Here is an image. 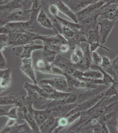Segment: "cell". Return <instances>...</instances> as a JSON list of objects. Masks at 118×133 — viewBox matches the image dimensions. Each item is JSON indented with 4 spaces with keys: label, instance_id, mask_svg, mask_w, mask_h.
I'll return each mask as SVG.
<instances>
[{
    "label": "cell",
    "instance_id": "17",
    "mask_svg": "<svg viewBox=\"0 0 118 133\" xmlns=\"http://www.w3.org/2000/svg\"><path fill=\"white\" fill-rule=\"evenodd\" d=\"M100 1V0H70L67 4L74 12L77 13L90 5Z\"/></svg>",
    "mask_w": 118,
    "mask_h": 133
},
{
    "label": "cell",
    "instance_id": "8",
    "mask_svg": "<svg viewBox=\"0 0 118 133\" xmlns=\"http://www.w3.org/2000/svg\"><path fill=\"white\" fill-rule=\"evenodd\" d=\"M34 0H12L1 5V12H10L17 9H30Z\"/></svg>",
    "mask_w": 118,
    "mask_h": 133
},
{
    "label": "cell",
    "instance_id": "5",
    "mask_svg": "<svg viewBox=\"0 0 118 133\" xmlns=\"http://www.w3.org/2000/svg\"><path fill=\"white\" fill-rule=\"evenodd\" d=\"M31 105H33L28 103L18 108V119L25 120L32 128L34 133H41L39 127L37 124L33 113L30 109Z\"/></svg>",
    "mask_w": 118,
    "mask_h": 133
},
{
    "label": "cell",
    "instance_id": "11",
    "mask_svg": "<svg viewBox=\"0 0 118 133\" xmlns=\"http://www.w3.org/2000/svg\"><path fill=\"white\" fill-rule=\"evenodd\" d=\"M37 84L46 83L50 85L54 89L61 92H66L68 89V85L66 79L64 78H52L40 80Z\"/></svg>",
    "mask_w": 118,
    "mask_h": 133
},
{
    "label": "cell",
    "instance_id": "21",
    "mask_svg": "<svg viewBox=\"0 0 118 133\" xmlns=\"http://www.w3.org/2000/svg\"><path fill=\"white\" fill-rule=\"evenodd\" d=\"M67 40L71 49H74L76 46L82 43H88L87 35L80 30H76L73 37Z\"/></svg>",
    "mask_w": 118,
    "mask_h": 133
},
{
    "label": "cell",
    "instance_id": "46",
    "mask_svg": "<svg viewBox=\"0 0 118 133\" xmlns=\"http://www.w3.org/2000/svg\"><path fill=\"white\" fill-rule=\"evenodd\" d=\"M70 49V46L68 43L62 44L60 47V53H66L69 51Z\"/></svg>",
    "mask_w": 118,
    "mask_h": 133
},
{
    "label": "cell",
    "instance_id": "36",
    "mask_svg": "<svg viewBox=\"0 0 118 133\" xmlns=\"http://www.w3.org/2000/svg\"><path fill=\"white\" fill-rule=\"evenodd\" d=\"M75 30H74L66 26H63L62 35H63L66 39H68L73 37Z\"/></svg>",
    "mask_w": 118,
    "mask_h": 133
},
{
    "label": "cell",
    "instance_id": "16",
    "mask_svg": "<svg viewBox=\"0 0 118 133\" xmlns=\"http://www.w3.org/2000/svg\"><path fill=\"white\" fill-rule=\"evenodd\" d=\"M12 72L10 68L0 70L1 93L10 87L12 83Z\"/></svg>",
    "mask_w": 118,
    "mask_h": 133
},
{
    "label": "cell",
    "instance_id": "1",
    "mask_svg": "<svg viewBox=\"0 0 118 133\" xmlns=\"http://www.w3.org/2000/svg\"><path fill=\"white\" fill-rule=\"evenodd\" d=\"M36 40H40L43 42V49L55 51L59 54L62 44L68 43L64 36L59 33L54 35H42L37 33L34 38V41Z\"/></svg>",
    "mask_w": 118,
    "mask_h": 133
},
{
    "label": "cell",
    "instance_id": "2",
    "mask_svg": "<svg viewBox=\"0 0 118 133\" xmlns=\"http://www.w3.org/2000/svg\"><path fill=\"white\" fill-rule=\"evenodd\" d=\"M31 14L30 9H17L10 12H1L0 25L14 22L28 21Z\"/></svg>",
    "mask_w": 118,
    "mask_h": 133
},
{
    "label": "cell",
    "instance_id": "45",
    "mask_svg": "<svg viewBox=\"0 0 118 133\" xmlns=\"http://www.w3.org/2000/svg\"><path fill=\"white\" fill-rule=\"evenodd\" d=\"M18 120V119L13 118H9L4 128H11L13 127L14 125H17Z\"/></svg>",
    "mask_w": 118,
    "mask_h": 133
},
{
    "label": "cell",
    "instance_id": "50",
    "mask_svg": "<svg viewBox=\"0 0 118 133\" xmlns=\"http://www.w3.org/2000/svg\"><path fill=\"white\" fill-rule=\"evenodd\" d=\"M105 1H114V0H105Z\"/></svg>",
    "mask_w": 118,
    "mask_h": 133
},
{
    "label": "cell",
    "instance_id": "15",
    "mask_svg": "<svg viewBox=\"0 0 118 133\" xmlns=\"http://www.w3.org/2000/svg\"><path fill=\"white\" fill-rule=\"evenodd\" d=\"M72 76L77 79H79L81 77H84L95 79H102L103 77L102 73L100 71L92 69L85 71L76 69Z\"/></svg>",
    "mask_w": 118,
    "mask_h": 133
},
{
    "label": "cell",
    "instance_id": "3",
    "mask_svg": "<svg viewBox=\"0 0 118 133\" xmlns=\"http://www.w3.org/2000/svg\"><path fill=\"white\" fill-rule=\"evenodd\" d=\"M104 5L78 22L80 30L87 35L90 31L99 27V17L100 16Z\"/></svg>",
    "mask_w": 118,
    "mask_h": 133
},
{
    "label": "cell",
    "instance_id": "27",
    "mask_svg": "<svg viewBox=\"0 0 118 133\" xmlns=\"http://www.w3.org/2000/svg\"><path fill=\"white\" fill-rule=\"evenodd\" d=\"M23 50L20 55L22 59L32 58V54L34 51L44 49L43 45H39L34 43H30L22 46Z\"/></svg>",
    "mask_w": 118,
    "mask_h": 133
},
{
    "label": "cell",
    "instance_id": "4",
    "mask_svg": "<svg viewBox=\"0 0 118 133\" xmlns=\"http://www.w3.org/2000/svg\"><path fill=\"white\" fill-rule=\"evenodd\" d=\"M23 88L27 92V97H25V105L31 103L34 108H40L48 102L49 100L41 96L27 82L24 83Z\"/></svg>",
    "mask_w": 118,
    "mask_h": 133
},
{
    "label": "cell",
    "instance_id": "20",
    "mask_svg": "<svg viewBox=\"0 0 118 133\" xmlns=\"http://www.w3.org/2000/svg\"><path fill=\"white\" fill-rule=\"evenodd\" d=\"M37 33L33 32V31H28L24 32L17 39V41L12 44L11 48L22 46L27 44L34 43V38L36 36Z\"/></svg>",
    "mask_w": 118,
    "mask_h": 133
},
{
    "label": "cell",
    "instance_id": "33",
    "mask_svg": "<svg viewBox=\"0 0 118 133\" xmlns=\"http://www.w3.org/2000/svg\"><path fill=\"white\" fill-rule=\"evenodd\" d=\"M43 56L44 59L47 63L52 64V62L54 61L56 56L59 53H57L55 51L46 49H43Z\"/></svg>",
    "mask_w": 118,
    "mask_h": 133
},
{
    "label": "cell",
    "instance_id": "6",
    "mask_svg": "<svg viewBox=\"0 0 118 133\" xmlns=\"http://www.w3.org/2000/svg\"><path fill=\"white\" fill-rule=\"evenodd\" d=\"M0 29L1 33L7 34L10 31L24 32L28 31H33V28L29 21L9 22L1 26Z\"/></svg>",
    "mask_w": 118,
    "mask_h": 133
},
{
    "label": "cell",
    "instance_id": "48",
    "mask_svg": "<svg viewBox=\"0 0 118 133\" xmlns=\"http://www.w3.org/2000/svg\"><path fill=\"white\" fill-rule=\"evenodd\" d=\"M115 126L116 127L117 130V131L118 132V115H117V117L116 123V125Z\"/></svg>",
    "mask_w": 118,
    "mask_h": 133
},
{
    "label": "cell",
    "instance_id": "26",
    "mask_svg": "<svg viewBox=\"0 0 118 133\" xmlns=\"http://www.w3.org/2000/svg\"><path fill=\"white\" fill-rule=\"evenodd\" d=\"M79 46L82 49L84 53V71L90 69L92 64L91 52L90 49V45L89 43L83 42Z\"/></svg>",
    "mask_w": 118,
    "mask_h": 133
},
{
    "label": "cell",
    "instance_id": "18",
    "mask_svg": "<svg viewBox=\"0 0 118 133\" xmlns=\"http://www.w3.org/2000/svg\"><path fill=\"white\" fill-rule=\"evenodd\" d=\"M30 109L39 127L52 114L51 110L47 108L43 110H36L33 105H31Z\"/></svg>",
    "mask_w": 118,
    "mask_h": 133
},
{
    "label": "cell",
    "instance_id": "47",
    "mask_svg": "<svg viewBox=\"0 0 118 133\" xmlns=\"http://www.w3.org/2000/svg\"><path fill=\"white\" fill-rule=\"evenodd\" d=\"M42 3V8L45 12L48 10V7L50 5V0H41Z\"/></svg>",
    "mask_w": 118,
    "mask_h": 133
},
{
    "label": "cell",
    "instance_id": "7",
    "mask_svg": "<svg viewBox=\"0 0 118 133\" xmlns=\"http://www.w3.org/2000/svg\"><path fill=\"white\" fill-rule=\"evenodd\" d=\"M52 64L61 69L65 74L72 76L77 69L76 66L73 64L70 60L62 56L60 53L57 54Z\"/></svg>",
    "mask_w": 118,
    "mask_h": 133
},
{
    "label": "cell",
    "instance_id": "41",
    "mask_svg": "<svg viewBox=\"0 0 118 133\" xmlns=\"http://www.w3.org/2000/svg\"><path fill=\"white\" fill-rule=\"evenodd\" d=\"M90 45V49L91 52H93V51H96V50L99 48H101L107 51H110V50L107 47L104 46L103 45H102L100 42H96L92 43V44H89Z\"/></svg>",
    "mask_w": 118,
    "mask_h": 133
},
{
    "label": "cell",
    "instance_id": "39",
    "mask_svg": "<svg viewBox=\"0 0 118 133\" xmlns=\"http://www.w3.org/2000/svg\"><path fill=\"white\" fill-rule=\"evenodd\" d=\"M4 116L7 117L8 118L18 119V107L17 106H14L9 112L5 114Z\"/></svg>",
    "mask_w": 118,
    "mask_h": 133
},
{
    "label": "cell",
    "instance_id": "12",
    "mask_svg": "<svg viewBox=\"0 0 118 133\" xmlns=\"http://www.w3.org/2000/svg\"><path fill=\"white\" fill-rule=\"evenodd\" d=\"M25 97L14 92L1 96L0 104L15 105L18 108L25 105Z\"/></svg>",
    "mask_w": 118,
    "mask_h": 133
},
{
    "label": "cell",
    "instance_id": "32",
    "mask_svg": "<svg viewBox=\"0 0 118 133\" xmlns=\"http://www.w3.org/2000/svg\"><path fill=\"white\" fill-rule=\"evenodd\" d=\"M56 17L63 26L70 28L74 30H80V26L79 23H76L73 21H67L65 19L60 17L58 15L56 16Z\"/></svg>",
    "mask_w": 118,
    "mask_h": 133
},
{
    "label": "cell",
    "instance_id": "10",
    "mask_svg": "<svg viewBox=\"0 0 118 133\" xmlns=\"http://www.w3.org/2000/svg\"><path fill=\"white\" fill-rule=\"evenodd\" d=\"M115 2L106 3L99 17L115 22L118 21V3H115Z\"/></svg>",
    "mask_w": 118,
    "mask_h": 133
},
{
    "label": "cell",
    "instance_id": "30",
    "mask_svg": "<svg viewBox=\"0 0 118 133\" xmlns=\"http://www.w3.org/2000/svg\"><path fill=\"white\" fill-rule=\"evenodd\" d=\"M90 69L99 70L102 73L103 76L102 80L105 83V85H109V84H112L115 82V80L113 78L107 71H105V70L102 68L100 66H97L92 64L90 67Z\"/></svg>",
    "mask_w": 118,
    "mask_h": 133
},
{
    "label": "cell",
    "instance_id": "22",
    "mask_svg": "<svg viewBox=\"0 0 118 133\" xmlns=\"http://www.w3.org/2000/svg\"><path fill=\"white\" fill-rule=\"evenodd\" d=\"M60 12L70 18L72 21L76 23H78L76 14L72 10L70 7L64 2L62 0H58L56 4Z\"/></svg>",
    "mask_w": 118,
    "mask_h": 133
},
{
    "label": "cell",
    "instance_id": "29",
    "mask_svg": "<svg viewBox=\"0 0 118 133\" xmlns=\"http://www.w3.org/2000/svg\"><path fill=\"white\" fill-rule=\"evenodd\" d=\"M52 64H49L43 59L37 60L35 64V68L38 71L45 74L52 75Z\"/></svg>",
    "mask_w": 118,
    "mask_h": 133
},
{
    "label": "cell",
    "instance_id": "35",
    "mask_svg": "<svg viewBox=\"0 0 118 133\" xmlns=\"http://www.w3.org/2000/svg\"><path fill=\"white\" fill-rule=\"evenodd\" d=\"M22 32L10 31L7 33L9 41V47H12V44L17 41V39L20 37L22 33Z\"/></svg>",
    "mask_w": 118,
    "mask_h": 133
},
{
    "label": "cell",
    "instance_id": "23",
    "mask_svg": "<svg viewBox=\"0 0 118 133\" xmlns=\"http://www.w3.org/2000/svg\"><path fill=\"white\" fill-rule=\"evenodd\" d=\"M33 130L26 122L23 124H17L11 128H3L1 133H32Z\"/></svg>",
    "mask_w": 118,
    "mask_h": 133
},
{
    "label": "cell",
    "instance_id": "31",
    "mask_svg": "<svg viewBox=\"0 0 118 133\" xmlns=\"http://www.w3.org/2000/svg\"><path fill=\"white\" fill-rule=\"evenodd\" d=\"M87 35L88 43L89 44L100 42V37L99 31V27L94 29L90 31Z\"/></svg>",
    "mask_w": 118,
    "mask_h": 133
},
{
    "label": "cell",
    "instance_id": "40",
    "mask_svg": "<svg viewBox=\"0 0 118 133\" xmlns=\"http://www.w3.org/2000/svg\"><path fill=\"white\" fill-rule=\"evenodd\" d=\"M100 66L106 71L112 66V62L108 57L103 56L102 62Z\"/></svg>",
    "mask_w": 118,
    "mask_h": 133
},
{
    "label": "cell",
    "instance_id": "38",
    "mask_svg": "<svg viewBox=\"0 0 118 133\" xmlns=\"http://www.w3.org/2000/svg\"><path fill=\"white\" fill-rule=\"evenodd\" d=\"M58 7L57 5H55L54 4H51L49 5L48 7V10L45 12L46 14H49L50 15L56 17L58 15L59 12Z\"/></svg>",
    "mask_w": 118,
    "mask_h": 133
},
{
    "label": "cell",
    "instance_id": "25",
    "mask_svg": "<svg viewBox=\"0 0 118 133\" xmlns=\"http://www.w3.org/2000/svg\"><path fill=\"white\" fill-rule=\"evenodd\" d=\"M82 102L77 101L76 103H73L59 106L56 108L49 109V110H51L52 112H56L57 114V117H60L64 116L69 112H70L71 110L75 109V108H76L77 107H78Z\"/></svg>",
    "mask_w": 118,
    "mask_h": 133
},
{
    "label": "cell",
    "instance_id": "34",
    "mask_svg": "<svg viewBox=\"0 0 118 133\" xmlns=\"http://www.w3.org/2000/svg\"><path fill=\"white\" fill-rule=\"evenodd\" d=\"M9 47L8 34L1 33L0 34V51H3Z\"/></svg>",
    "mask_w": 118,
    "mask_h": 133
},
{
    "label": "cell",
    "instance_id": "51",
    "mask_svg": "<svg viewBox=\"0 0 118 133\" xmlns=\"http://www.w3.org/2000/svg\"><path fill=\"white\" fill-rule=\"evenodd\" d=\"M9 2H11V1H12V0H9Z\"/></svg>",
    "mask_w": 118,
    "mask_h": 133
},
{
    "label": "cell",
    "instance_id": "13",
    "mask_svg": "<svg viewBox=\"0 0 118 133\" xmlns=\"http://www.w3.org/2000/svg\"><path fill=\"white\" fill-rule=\"evenodd\" d=\"M20 68L21 71L32 81L34 83H37L32 58L22 59V65L20 66Z\"/></svg>",
    "mask_w": 118,
    "mask_h": 133
},
{
    "label": "cell",
    "instance_id": "49",
    "mask_svg": "<svg viewBox=\"0 0 118 133\" xmlns=\"http://www.w3.org/2000/svg\"><path fill=\"white\" fill-rule=\"evenodd\" d=\"M56 0H50V4H54Z\"/></svg>",
    "mask_w": 118,
    "mask_h": 133
},
{
    "label": "cell",
    "instance_id": "9",
    "mask_svg": "<svg viewBox=\"0 0 118 133\" xmlns=\"http://www.w3.org/2000/svg\"><path fill=\"white\" fill-rule=\"evenodd\" d=\"M115 21L99 17L98 24L100 37V44L103 45L108 39L109 34L113 29Z\"/></svg>",
    "mask_w": 118,
    "mask_h": 133
},
{
    "label": "cell",
    "instance_id": "14",
    "mask_svg": "<svg viewBox=\"0 0 118 133\" xmlns=\"http://www.w3.org/2000/svg\"><path fill=\"white\" fill-rule=\"evenodd\" d=\"M115 1V0H114ZM112 1H107L105 0H100V1L96 2V3L92 4L87 6V7L82 9V10L79 11L78 12L76 13L77 18H78V21L79 22L80 21L83 19L85 17L89 15V14L93 13L96 10L101 8L102 6H104L106 3L109 2H112Z\"/></svg>",
    "mask_w": 118,
    "mask_h": 133
},
{
    "label": "cell",
    "instance_id": "24",
    "mask_svg": "<svg viewBox=\"0 0 118 133\" xmlns=\"http://www.w3.org/2000/svg\"><path fill=\"white\" fill-rule=\"evenodd\" d=\"M58 117L52 114L39 127L41 133H52L57 127Z\"/></svg>",
    "mask_w": 118,
    "mask_h": 133
},
{
    "label": "cell",
    "instance_id": "43",
    "mask_svg": "<svg viewBox=\"0 0 118 133\" xmlns=\"http://www.w3.org/2000/svg\"><path fill=\"white\" fill-rule=\"evenodd\" d=\"M7 63L5 56L3 55V51H0V68L1 69H6Z\"/></svg>",
    "mask_w": 118,
    "mask_h": 133
},
{
    "label": "cell",
    "instance_id": "42",
    "mask_svg": "<svg viewBox=\"0 0 118 133\" xmlns=\"http://www.w3.org/2000/svg\"><path fill=\"white\" fill-rule=\"evenodd\" d=\"M14 106H16L15 105H1L0 108V115L1 117L4 116L5 114L7 113L12 109Z\"/></svg>",
    "mask_w": 118,
    "mask_h": 133
},
{
    "label": "cell",
    "instance_id": "37",
    "mask_svg": "<svg viewBox=\"0 0 118 133\" xmlns=\"http://www.w3.org/2000/svg\"><path fill=\"white\" fill-rule=\"evenodd\" d=\"M92 64L97 66H100L102 62L103 56H100L96 51H93L91 54Z\"/></svg>",
    "mask_w": 118,
    "mask_h": 133
},
{
    "label": "cell",
    "instance_id": "19",
    "mask_svg": "<svg viewBox=\"0 0 118 133\" xmlns=\"http://www.w3.org/2000/svg\"><path fill=\"white\" fill-rule=\"evenodd\" d=\"M78 95L77 93L72 92L71 94L67 98L61 100H51V103L48 105L46 108L52 109L59 106L69 104L76 103L78 101Z\"/></svg>",
    "mask_w": 118,
    "mask_h": 133
},
{
    "label": "cell",
    "instance_id": "44",
    "mask_svg": "<svg viewBox=\"0 0 118 133\" xmlns=\"http://www.w3.org/2000/svg\"><path fill=\"white\" fill-rule=\"evenodd\" d=\"M51 70H52V75H57V76H64V72L57 66L52 64Z\"/></svg>",
    "mask_w": 118,
    "mask_h": 133
},
{
    "label": "cell",
    "instance_id": "28",
    "mask_svg": "<svg viewBox=\"0 0 118 133\" xmlns=\"http://www.w3.org/2000/svg\"><path fill=\"white\" fill-rule=\"evenodd\" d=\"M42 9V3L41 0H34L32 8L30 9L31 14L30 20L28 21L33 29L35 25L37 16Z\"/></svg>",
    "mask_w": 118,
    "mask_h": 133
}]
</instances>
